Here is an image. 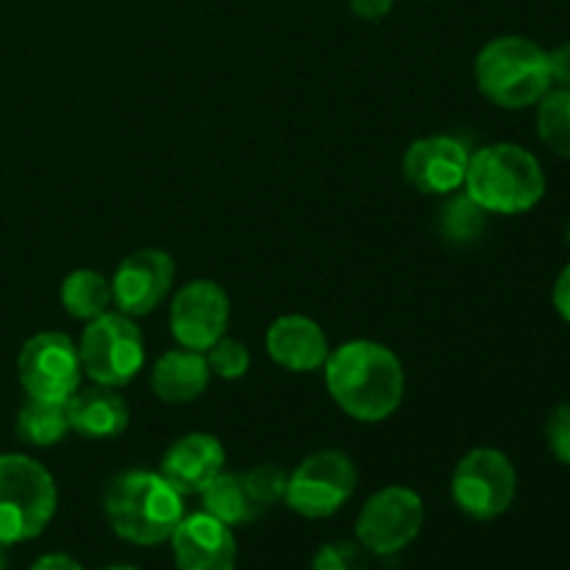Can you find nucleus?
Listing matches in <instances>:
<instances>
[{"label": "nucleus", "mask_w": 570, "mask_h": 570, "mask_svg": "<svg viewBox=\"0 0 570 570\" xmlns=\"http://www.w3.org/2000/svg\"><path fill=\"white\" fill-rule=\"evenodd\" d=\"M323 376L334 404L360 423L387 421L404 401V365L395 351L373 340H351L328 351Z\"/></svg>", "instance_id": "obj_1"}, {"label": "nucleus", "mask_w": 570, "mask_h": 570, "mask_svg": "<svg viewBox=\"0 0 570 570\" xmlns=\"http://www.w3.org/2000/svg\"><path fill=\"white\" fill-rule=\"evenodd\" d=\"M104 512L117 538L134 546H159L184 518V495L154 471H126L106 488Z\"/></svg>", "instance_id": "obj_2"}, {"label": "nucleus", "mask_w": 570, "mask_h": 570, "mask_svg": "<svg viewBox=\"0 0 570 570\" xmlns=\"http://www.w3.org/2000/svg\"><path fill=\"white\" fill-rule=\"evenodd\" d=\"M468 195L488 215H523L546 195V173L538 156L515 142L484 145L471 154L465 184Z\"/></svg>", "instance_id": "obj_3"}, {"label": "nucleus", "mask_w": 570, "mask_h": 570, "mask_svg": "<svg viewBox=\"0 0 570 570\" xmlns=\"http://www.w3.org/2000/svg\"><path fill=\"white\" fill-rule=\"evenodd\" d=\"M476 87L490 104L501 109H527L549 92V50L527 37H495L479 50L473 65Z\"/></svg>", "instance_id": "obj_4"}, {"label": "nucleus", "mask_w": 570, "mask_h": 570, "mask_svg": "<svg viewBox=\"0 0 570 570\" xmlns=\"http://www.w3.org/2000/svg\"><path fill=\"white\" fill-rule=\"evenodd\" d=\"M59 493L45 465L26 454H0V543H26L56 515Z\"/></svg>", "instance_id": "obj_5"}, {"label": "nucleus", "mask_w": 570, "mask_h": 570, "mask_svg": "<svg viewBox=\"0 0 570 570\" xmlns=\"http://www.w3.org/2000/svg\"><path fill=\"white\" fill-rule=\"evenodd\" d=\"M81 371L95 384L122 387L134 382L145 365V340L134 317L122 312H104L87 323L78 343Z\"/></svg>", "instance_id": "obj_6"}, {"label": "nucleus", "mask_w": 570, "mask_h": 570, "mask_svg": "<svg viewBox=\"0 0 570 570\" xmlns=\"http://www.w3.org/2000/svg\"><path fill=\"white\" fill-rule=\"evenodd\" d=\"M454 504L473 521L504 515L518 495V473L507 454L495 449H473L462 456L451 476Z\"/></svg>", "instance_id": "obj_7"}, {"label": "nucleus", "mask_w": 570, "mask_h": 570, "mask_svg": "<svg viewBox=\"0 0 570 570\" xmlns=\"http://www.w3.org/2000/svg\"><path fill=\"white\" fill-rule=\"evenodd\" d=\"M356 490V468L348 454L337 449L315 451L306 456L287 482V507L301 518H328L343 510Z\"/></svg>", "instance_id": "obj_8"}, {"label": "nucleus", "mask_w": 570, "mask_h": 570, "mask_svg": "<svg viewBox=\"0 0 570 570\" xmlns=\"http://www.w3.org/2000/svg\"><path fill=\"white\" fill-rule=\"evenodd\" d=\"M423 521H426V507L421 495L393 484L365 501L356 518V540L371 554L393 557L417 540Z\"/></svg>", "instance_id": "obj_9"}, {"label": "nucleus", "mask_w": 570, "mask_h": 570, "mask_svg": "<svg viewBox=\"0 0 570 570\" xmlns=\"http://www.w3.org/2000/svg\"><path fill=\"white\" fill-rule=\"evenodd\" d=\"M17 376L31 399L67 401L81 387L78 345L59 332L33 334L17 356Z\"/></svg>", "instance_id": "obj_10"}, {"label": "nucleus", "mask_w": 570, "mask_h": 570, "mask_svg": "<svg viewBox=\"0 0 570 570\" xmlns=\"http://www.w3.org/2000/svg\"><path fill=\"white\" fill-rule=\"evenodd\" d=\"M228 317H232V306H228L226 289L209 278L184 284L173 295L170 332L181 348L206 354L217 340L226 337Z\"/></svg>", "instance_id": "obj_11"}, {"label": "nucleus", "mask_w": 570, "mask_h": 570, "mask_svg": "<svg viewBox=\"0 0 570 570\" xmlns=\"http://www.w3.org/2000/svg\"><path fill=\"white\" fill-rule=\"evenodd\" d=\"M176 278V262L159 248H139L117 265L111 278V301L128 317L150 315L165 304Z\"/></svg>", "instance_id": "obj_12"}, {"label": "nucleus", "mask_w": 570, "mask_h": 570, "mask_svg": "<svg viewBox=\"0 0 570 570\" xmlns=\"http://www.w3.org/2000/svg\"><path fill=\"white\" fill-rule=\"evenodd\" d=\"M471 165V150L451 134L421 137L406 148L404 178L423 195H451L462 189Z\"/></svg>", "instance_id": "obj_13"}, {"label": "nucleus", "mask_w": 570, "mask_h": 570, "mask_svg": "<svg viewBox=\"0 0 570 570\" xmlns=\"http://www.w3.org/2000/svg\"><path fill=\"white\" fill-rule=\"evenodd\" d=\"M173 560L178 570H234L237 568V540L232 527L209 512L184 515L170 538Z\"/></svg>", "instance_id": "obj_14"}, {"label": "nucleus", "mask_w": 570, "mask_h": 570, "mask_svg": "<svg viewBox=\"0 0 570 570\" xmlns=\"http://www.w3.org/2000/svg\"><path fill=\"white\" fill-rule=\"evenodd\" d=\"M226 465V449L217 438L204 432L184 434L161 456L159 473L181 495L204 493L206 484L217 479Z\"/></svg>", "instance_id": "obj_15"}, {"label": "nucleus", "mask_w": 570, "mask_h": 570, "mask_svg": "<svg viewBox=\"0 0 570 570\" xmlns=\"http://www.w3.org/2000/svg\"><path fill=\"white\" fill-rule=\"evenodd\" d=\"M265 345L271 360L293 373L321 371L328 360L326 332L304 315H284L273 321Z\"/></svg>", "instance_id": "obj_16"}, {"label": "nucleus", "mask_w": 570, "mask_h": 570, "mask_svg": "<svg viewBox=\"0 0 570 570\" xmlns=\"http://www.w3.org/2000/svg\"><path fill=\"white\" fill-rule=\"evenodd\" d=\"M65 406L70 432L81 434L87 440L120 438L128 429V421H131L126 399L117 393V387H106V384L78 387L65 401Z\"/></svg>", "instance_id": "obj_17"}, {"label": "nucleus", "mask_w": 570, "mask_h": 570, "mask_svg": "<svg viewBox=\"0 0 570 570\" xmlns=\"http://www.w3.org/2000/svg\"><path fill=\"white\" fill-rule=\"evenodd\" d=\"M209 376L212 371L200 351H165L150 367V390L165 404H189L204 395Z\"/></svg>", "instance_id": "obj_18"}, {"label": "nucleus", "mask_w": 570, "mask_h": 570, "mask_svg": "<svg viewBox=\"0 0 570 570\" xmlns=\"http://www.w3.org/2000/svg\"><path fill=\"white\" fill-rule=\"evenodd\" d=\"M488 212L465 193V189H456V193L445 195L443 204H440L438 215H434V228H438L440 239L445 245H456V248H465V245L479 243L488 232Z\"/></svg>", "instance_id": "obj_19"}, {"label": "nucleus", "mask_w": 570, "mask_h": 570, "mask_svg": "<svg viewBox=\"0 0 570 570\" xmlns=\"http://www.w3.org/2000/svg\"><path fill=\"white\" fill-rule=\"evenodd\" d=\"M200 501H204V512H209V515H215L217 521L232 529L256 521L265 512L254 501L245 479L237 476V473H220L217 479H212L204 493H200Z\"/></svg>", "instance_id": "obj_20"}, {"label": "nucleus", "mask_w": 570, "mask_h": 570, "mask_svg": "<svg viewBox=\"0 0 570 570\" xmlns=\"http://www.w3.org/2000/svg\"><path fill=\"white\" fill-rule=\"evenodd\" d=\"M70 434L65 401H45L28 395L26 404L17 412V438L37 449L59 445Z\"/></svg>", "instance_id": "obj_21"}, {"label": "nucleus", "mask_w": 570, "mask_h": 570, "mask_svg": "<svg viewBox=\"0 0 570 570\" xmlns=\"http://www.w3.org/2000/svg\"><path fill=\"white\" fill-rule=\"evenodd\" d=\"M61 306L67 309V315L76 317V321H95L104 312H109L111 301V282L106 276H100L98 271H72L70 276L61 282Z\"/></svg>", "instance_id": "obj_22"}, {"label": "nucleus", "mask_w": 570, "mask_h": 570, "mask_svg": "<svg viewBox=\"0 0 570 570\" xmlns=\"http://www.w3.org/2000/svg\"><path fill=\"white\" fill-rule=\"evenodd\" d=\"M538 137L551 154L570 159V89L551 87L538 100Z\"/></svg>", "instance_id": "obj_23"}, {"label": "nucleus", "mask_w": 570, "mask_h": 570, "mask_svg": "<svg viewBox=\"0 0 570 570\" xmlns=\"http://www.w3.org/2000/svg\"><path fill=\"white\" fill-rule=\"evenodd\" d=\"M243 479H245V484H248L254 501L262 507V510H271V507H276L278 501H284V495H287L289 473L284 471L282 465L265 462V465L250 468Z\"/></svg>", "instance_id": "obj_24"}, {"label": "nucleus", "mask_w": 570, "mask_h": 570, "mask_svg": "<svg viewBox=\"0 0 570 570\" xmlns=\"http://www.w3.org/2000/svg\"><path fill=\"white\" fill-rule=\"evenodd\" d=\"M204 356L209 371L215 373V376L226 379V382H237V379H243L250 367V354L239 340L220 337Z\"/></svg>", "instance_id": "obj_25"}, {"label": "nucleus", "mask_w": 570, "mask_h": 570, "mask_svg": "<svg viewBox=\"0 0 570 570\" xmlns=\"http://www.w3.org/2000/svg\"><path fill=\"white\" fill-rule=\"evenodd\" d=\"M365 549L360 543H348V540H334L326 543L312 560V570H365Z\"/></svg>", "instance_id": "obj_26"}, {"label": "nucleus", "mask_w": 570, "mask_h": 570, "mask_svg": "<svg viewBox=\"0 0 570 570\" xmlns=\"http://www.w3.org/2000/svg\"><path fill=\"white\" fill-rule=\"evenodd\" d=\"M546 443H549L554 460L570 468V401L554 406V412L546 421Z\"/></svg>", "instance_id": "obj_27"}, {"label": "nucleus", "mask_w": 570, "mask_h": 570, "mask_svg": "<svg viewBox=\"0 0 570 570\" xmlns=\"http://www.w3.org/2000/svg\"><path fill=\"white\" fill-rule=\"evenodd\" d=\"M549 72L554 87L570 89V42H562L554 50H549Z\"/></svg>", "instance_id": "obj_28"}, {"label": "nucleus", "mask_w": 570, "mask_h": 570, "mask_svg": "<svg viewBox=\"0 0 570 570\" xmlns=\"http://www.w3.org/2000/svg\"><path fill=\"white\" fill-rule=\"evenodd\" d=\"M348 6L360 20L376 22V20H384V17L393 11L395 0H348Z\"/></svg>", "instance_id": "obj_29"}, {"label": "nucleus", "mask_w": 570, "mask_h": 570, "mask_svg": "<svg viewBox=\"0 0 570 570\" xmlns=\"http://www.w3.org/2000/svg\"><path fill=\"white\" fill-rule=\"evenodd\" d=\"M551 304H554L557 315L570 323V265L562 267V273L557 276L554 289H551Z\"/></svg>", "instance_id": "obj_30"}, {"label": "nucleus", "mask_w": 570, "mask_h": 570, "mask_svg": "<svg viewBox=\"0 0 570 570\" xmlns=\"http://www.w3.org/2000/svg\"><path fill=\"white\" fill-rule=\"evenodd\" d=\"M31 570H83V566L67 554H45L33 562Z\"/></svg>", "instance_id": "obj_31"}, {"label": "nucleus", "mask_w": 570, "mask_h": 570, "mask_svg": "<svg viewBox=\"0 0 570 570\" xmlns=\"http://www.w3.org/2000/svg\"><path fill=\"white\" fill-rule=\"evenodd\" d=\"M6 546L3 543H0V570H3V566H6Z\"/></svg>", "instance_id": "obj_32"}, {"label": "nucleus", "mask_w": 570, "mask_h": 570, "mask_svg": "<svg viewBox=\"0 0 570 570\" xmlns=\"http://www.w3.org/2000/svg\"><path fill=\"white\" fill-rule=\"evenodd\" d=\"M106 570H137V568H131V566H115V568H106Z\"/></svg>", "instance_id": "obj_33"}, {"label": "nucleus", "mask_w": 570, "mask_h": 570, "mask_svg": "<svg viewBox=\"0 0 570 570\" xmlns=\"http://www.w3.org/2000/svg\"><path fill=\"white\" fill-rule=\"evenodd\" d=\"M566 237H568V245H570V223H568V228H566Z\"/></svg>", "instance_id": "obj_34"}]
</instances>
